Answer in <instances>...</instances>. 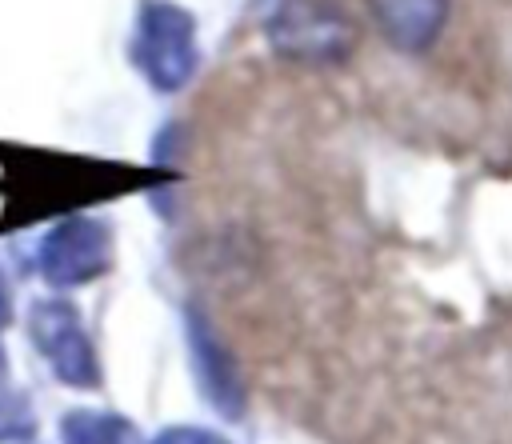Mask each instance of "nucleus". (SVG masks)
Wrapping results in <instances>:
<instances>
[{
	"label": "nucleus",
	"instance_id": "obj_2",
	"mask_svg": "<svg viewBox=\"0 0 512 444\" xmlns=\"http://www.w3.org/2000/svg\"><path fill=\"white\" fill-rule=\"evenodd\" d=\"M132 60L156 92H180L200 68L192 12L172 0H144L136 12Z\"/></svg>",
	"mask_w": 512,
	"mask_h": 444
},
{
	"label": "nucleus",
	"instance_id": "obj_11",
	"mask_svg": "<svg viewBox=\"0 0 512 444\" xmlns=\"http://www.w3.org/2000/svg\"><path fill=\"white\" fill-rule=\"evenodd\" d=\"M20 444H24V440H20Z\"/></svg>",
	"mask_w": 512,
	"mask_h": 444
},
{
	"label": "nucleus",
	"instance_id": "obj_4",
	"mask_svg": "<svg viewBox=\"0 0 512 444\" xmlns=\"http://www.w3.org/2000/svg\"><path fill=\"white\" fill-rule=\"evenodd\" d=\"M112 268V228L92 216H64L36 244V272L52 288H84Z\"/></svg>",
	"mask_w": 512,
	"mask_h": 444
},
{
	"label": "nucleus",
	"instance_id": "obj_9",
	"mask_svg": "<svg viewBox=\"0 0 512 444\" xmlns=\"http://www.w3.org/2000/svg\"><path fill=\"white\" fill-rule=\"evenodd\" d=\"M144 444H232L224 432L216 428H200V424H168L156 436H148Z\"/></svg>",
	"mask_w": 512,
	"mask_h": 444
},
{
	"label": "nucleus",
	"instance_id": "obj_7",
	"mask_svg": "<svg viewBox=\"0 0 512 444\" xmlns=\"http://www.w3.org/2000/svg\"><path fill=\"white\" fill-rule=\"evenodd\" d=\"M60 444H144V436L124 412L68 408L60 416Z\"/></svg>",
	"mask_w": 512,
	"mask_h": 444
},
{
	"label": "nucleus",
	"instance_id": "obj_6",
	"mask_svg": "<svg viewBox=\"0 0 512 444\" xmlns=\"http://www.w3.org/2000/svg\"><path fill=\"white\" fill-rule=\"evenodd\" d=\"M452 12V0H368L376 32L400 52H424L436 44Z\"/></svg>",
	"mask_w": 512,
	"mask_h": 444
},
{
	"label": "nucleus",
	"instance_id": "obj_1",
	"mask_svg": "<svg viewBox=\"0 0 512 444\" xmlns=\"http://www.w3.org/2000/svg\"><path fill=\"white\" fill-rule=\"evenodd\" d=\"M268 44L292 64L332 68L352 56L356 24L340 0H280L268 20Z\"/></svg>",
	"mask_w": 512,
	"mask_h": 444
},
{
	"label": "nucleus",
	"instance_id": "obj_5",
	"mask_svg": "<svg viewBox=\"0 0 512 444\" xmlns=\"http://www.w3.org/2000/svg\"><path fill=\"white\" fill-rule=\"evenodd\" d=\"M184 344H188V364H192V376H196L204 404L212 412H220L224 420H240L244 416L240 368H236L228 344L216 336V328L196 308H184Z\"/></svg>",
	"mask_w": 512,
	"mask_h": 444
},
{
	"label": "nucleus",
	"instance_id": "obj_8",
	"mask_svg": "<svg viewBox=\"0 0 512 444\" xmlns=\"http://www.w3.org/2000/svg\"><path fill=\"white\" fill-rule=\"evenodd\" d=\"M36 432V416L24 392H0V444H20Z\"/></svg>",
	"mask_w": 512,
	"mask_h": 444
},
{
	"label": "nucleus",
	"instance_id": "obj_3",
	"mask_svg": "<svg viewBox=\"0 0 512 444\" xmlns=\"http://www.w3.org/2000/svg\"><path fill=\"white\" fill-rule=\"evenodd\" d=\"M28 340L48 364V372L76 392H96L104 384L100 352L84 328V316L64 296H44L28 308Z\"/></svg>",
	"mask_w": 512,
	"mask_h": 444
},
{
	"label": "nucleus",
	"instance_id": "obj_10",
	"mask_svg": "<svg viewBox=\"0 0 512 444\" xmlns=\"http://www.w3.org/2000/svg\"><path fill=\"white\" fill-rule=\"evenodd\" d=\"M12 324V292H8V280L0 272V332Z\"/></svg>",
	"mask_w": 512,
	"mask_h": 444
}]
</instances>
